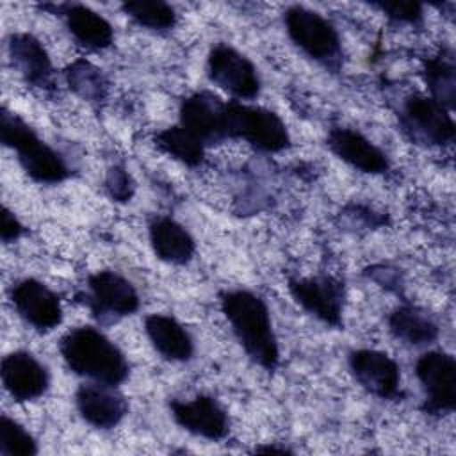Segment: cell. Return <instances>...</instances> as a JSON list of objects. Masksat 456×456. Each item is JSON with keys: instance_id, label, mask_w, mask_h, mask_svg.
<instances>
[{"instance_id": "obj_1", "label": "cell", "mask_w": 456, "mask_h": 456, "mask_svg": "<svg viewBox=\"0 0 456 456\" xmlns=\"http://www.w3.org/2000/svg\"><path fill=\"white\" fill-rule=\"evenodd\" d=\"M219 306L248 358L273 372L280 365V346L267 303L253 290L230 289L219 294Z\"/></svg>"}, {"instance_id": "obj_2", "label": "cell", "mask_w": 456, "mask_h": 456, "mask_svg": "<svg viewBox=\"0 0 456 456\" xmlns=\"http://www.w3.org/2000/svg\"><path fill=\"white\" fill-rule=\"evenodd\" d=\"M59 353L73 374L89 381L119 387L130 376L125 353L94 326H77L66 331L61 337Z\"/></svg>"}, {"instance_id": "obj_3", "label": "cell", "mask_w": 456, "mask_h": 456, "mask_svg": "<svg viewBox=\"0 0 456 456\" xmlns=\"http://www.w3.org/2000/svg\"><path fill=\"white\" fill-rule=\"evenodd\" d=\"M0 141L16 153L21 169L37 183L53 185L69 178L71 169L61 151L45 142L18 114L2 107Z\"/></svg>"}, {"instance_id": "obj_4", "label": "cell", "mask_w": 456, "mask_h": 456, "mask_svg": "<svg viewBox=\"0 0 456 456\" xmlns=\"http://www.w3.org/2000/svg\"><path fill=\"white\" fill-rule=\"evenodd\" d=\"M283 25L289 39L301 53L331 73L342 69L344 50L340 34L328 18L296 4L283 11Z\"/></svg>"}, {"instance_id": "obj_5", "label": "cell", "mask_w": 456, "mask_h": 456, "mask_svg": "<svg viewBox=\"0 0 456 456\" xmlns=\"http://www.w3.org/2000/svg\"><path fill=\"white\" fill-rule=\"evenodd\" d=\"M401 132L417 146L444 148L456 137V125L451 110L426 93L408 94L397 112Z\"/></svg>"}, {"instance_id": "obj_6", "label": "cell", "mask_w": 456, "mask_h": 456, "mask_svg": "<svg viewBox=\"0 0 456 456\" xmlns=\"http://www.w3.org/2000/svg\"><path fill=\"white\" fill-rule=\"evenodd\" d=\"M228 137L242 139L262 153H278L290 148L285 121L271 109L228 100Z\"/></svg>"}, {"instance_id": "obj_7", "label": "cell", "mask_w": 456, "mask_h": 456, "mask_svg": "<svg viewBox=\"0 0 456 456\" xmlns=\"http://www.w3.org/2000/svg\"><path fill=\"white\" fill-rule=\"evenodd\" d=\"M82 303L98 322H112L134 315L141 306L137 289L123 274L102 269L87 276Z\"/></svg>"}, {"instance_id": "obj_8", "label": "cell", "mask_w": 456, "mask_h": 456, "mask_svg": "<svg viewBox=\"0 0 456 456\" xmlns=\"http://www.w3.org/2000/svg\"><path fill=\"white\" fill-rule=\"evenodd\" d=\"M415 376L422 387V411L444 417L456 410V360L442 349L424 351L415 362Z\"/></svg>"}, {"instance_id": "obj_9", "label": "cell", "mask_w": 456, "mask_h": 456, "mask_svg": "<svg viewBox=\"0 0 456 456\" xmlns=\"http://www.w3.org/2000/svg\"><path fill=\"white\" fill-rule=\"evenodd\" d=\"M205 71L216 87L237 102L253 100L260 94L262 80L256 66L232 45H214L208 50Z\"/></svg>"}, {"instance_id": "obj_10", "label": "cell", "mask_w": 456, "mask_h": 456, "mask_svg": "<svg viewBox=\"0 0 456 456\" xmlns=\"http://www.w3.org/2000/svg\"><path fill=\"white\" fill-rule=\"evenodd\" d=\"M287 289L292 299L312 317L331 328L344 322L346 287L344 281L330 274L289 278Z\"/></svg>"}, {"instance_id": "obj_11", "label": "cell", "mask_w": 456, "mask_h": 456, "mask_svg": "<svg viewBox=\"0 0 456 456\" xmlns=\"http://www.w3.org/2000/svg\"><path fill=\"white\" fill-rule=\"evenodd\" d=\"M178 125L200 139L205 148L230 141L228 100L212 91H194L178 105Z\"/></svg>"}, {"instance_id": "obj_12", "label": "cell", "mask_w": 456, "mask_h": 456, "mask_svg": "<svg viewBox=\"0 0 456 456\" xmlns=\"http://www.w3.org/2000/svg\"><path fill=\"white\" fill-rule=\"evenodd\" d=\"M353 379L370 395L385 401L403 399L401 367L385 351L360 347L347 353Z\"/></svg>"}, {"instance_id": "obj_13", "label": "cell", "mask_w": 456, "mask_h": 456, "mask_svg": "<svg viewBox=\"0 0 456 456\" xmlns=\"http://www.w3.org/2000/svg\"><path fill=\"white\" fill-rule=\"evenodd\" d=\"M9 299L20 319L39 333H48L62 322L59 296L36 278H21L9 289Z\"/></svg>"}, {"instance_id": "obj_14", "label": "cell", "mask_w": 456, "mask_h": 456, "mask_svg": "<svg viewBox=\"0 0 456 456\" xmlns=\"http://www.w3.org/2000/svg\"><path fill=\"white\" fill-rule=\"evenodd\" d=\"M167 406L175 424L194 436L219 442L230 433V417L212 395L198 394L187 401L171 399Z\"/></svg>"}, {"instance_id": "obj_15", "label": "cell", "mask_w": 456, "mask_h": 456, "mask_svg": "<svg viewBox=\"0 0 456 456\" xmlns=\"http://www.w3.org/2000/svg\"><path fill=\"white\" fill-rule=\"evenodd\" d=\"M0 378L4 390L16 403H28L43 397L50 388L48 367L30 351H12L2 358Z\"/></svg>"}, {"instance_id": "obj_16", "label": "cell", "mask_w": 456, "mask_h": 456, "mask_svg": "<svg viewBox=\"0 0 456 456\" xmlns=\"http://www.w3.org/2000/svg\"><path fill=\"white\" fill-rule=\"evenodd\" d=\"M75 406L80 419L94 429L109 431L128 413V401L114 385L87 381L75 392Z\"/></svg>"}, {"instance_id": "obj_17", "label": "cell", "mask_w": 456, "mask_h": 456, "mask_svg": "<svg viewBox=\"0 0 456 456\" xmlns=\"http://www.w3.org/2000/svg\"><path fill=\"white\" fill-rule=\"evenodd\" d=\"M326 142L337 159L360 173L383 175L390 169L388 155L354 128L331 126Z\"/></svg>"}, {"instance_id": "obj_18", "label": "cell", "mask_w": 456, "mask_h": 456, "mask_svg": "<svg viewBox=\"0 0 456 456\" xmlns=\"http://www.w3.org/2000/svg\"><path fill=\"white\" fill-rule=\"evenodd\" d=\"M55 14L62 16L71 37L84 48L98 52L114 43V28L107 18L84 4H61L45 5Z\"/></svg>"}, {"instance_id": "obj_19", "label": "cell", "mask_w": 456, "mask_h": 456, "mask_svg": "<svg viewBox=\"0 0 456 456\" xmlns=\"http://www.w3.org/2000/svg\"><path fill=\"white\" fill-rule=\"evenodd\" d=\"M7 55L20 77L32 87H50L53 77L52 59L43 43L28 32H14L7 37Z\"/></svg>"}, {"instance_id": "obj_20", "label": "cell", "mask_w": 456, "mask_h": 456, "mask_svg": "<svg viewBox=\"0 0 456 456\" xmlns=\"http://www.w3.org/2000/svg\"><path fill=\"white\" fill-rule=\"evenodd\" d=\"M144 333L151 347L167 362L183 363L194 356V338L173 315L150 314L144 317Z\"/></svg>"}, {"instance_id": "obj_21", "label": "cell", "mask_w": 456, "mask_h": 456, "mask_svg": "<svg viewBox=\"0 0 456 456\" xmlns=\"http://www.w3.org/2000/svg\"><path fill=\"white\" fill-rule=\"evenodd\" d=\"M148 240L153 255L171 265H185L196 253L191 232L169 216H157L148 224Z\"/></svg>"}, {"instance_id": "obj_22", "label": "cell", "mask_w": 456, "mask_h": 456, "mask_svg": "<svg viewBox=\"0 0 456 456\" xmlns=\"http://www.w3.org/2000/svg\"><path fill=\"white\" fill-rule=\"evenodd\" d=\"M388 331L395 340L410 347H428L440 337L436 319L415 305H399L387 315Z\"/></svg>"}, {"instance_id": "obj_23", "label": "cell", "mask_w": 456, "mask_h": 456, "mask_svg": "<svg viewBox=\"0 0 456 456\" xmlns=\"http://www.w3.org/2000/svg\"><path fill=\"white\" fill-rule=\"evenodd\" d=\"M420 73L428 94L452 112L456 103V66L452 48L442 46L435 55L428 57Z\"/></svg>"}, {"instance_id": "obj_24", "label": "cell", "mask_w": 456, "mask_h": 456, "mask_svg": "<svg viewBox=\"0 0 456 456\" xmlns=\"http://www.w3.org/2000/svg\"><path fill=\"white\" fill-rule=\"evenodd\" d=\"M153 142L162 153L187 167H198L205 159V144L178 123L159 130Z\"/></svg>"}, {"instance_id": "obj_25", "label": "cell", "mask_w": 456, "mask_h": 456, "mask_svg": "<svg viewBox=\"0 0 456 456\" xmlns=\"http://www.w3.org/2000/svg\"><path fill=\"white\" fill-rule=\"evenodd\" d=\"M64 80L68 87L86 102H102L107 98L109 82L105 75L86 59L73 61L64 69Z\"/></svg>"}, {"instance_id": "obj_26", "label": "cell", "mask_w": 456, "mask_h": 456, "mask_svg": "<svg viewBox=\"0 0 456 456\" xmlns=\"http://www.w3.org/2000/svg\"><path fill=\"white\" fill-rule=\"evenodd\" d=\"M121 11L139 27L151 32L175 28L178 14L173 5L159 0H132L121 4Z\"/></svg>"}, {"instance_id": "obj_27", "label": "cell", "mask_w": 456, "mask_h": 456, "mask_svg": "<svg viewBox=\"0 0 456 456\" xmlns=\"http://www.w3.org/2000/svg\"><path fill=\"white\" fill-rule=\"evenodd\" d=\"M39 447L36 438L14 419L0 417V454L2 456H34Z\"/></svg>"}, {"instance_id": "obj_28", "label": "cell", "mask_w": 456, "mask_h": 456, "mask_svg": "<svg viewBox=\"0 0 456 456\" xmlns=\"http://www.w3.org/2000/svg\"><path fill=\"white\" fill-rule=\"evenodd\" d=\"M374 9L383 12L387 20L397 25H420L424 20V5L419 2H372Z\"/></svg>"}, {"instance_id": "obj_29", "label": "cell", "mask_w": 456, "mask_h": 456, "mask_svg": "<svg viewBox=\"0 0 456 456\" xmlns=\"http://www.w3.org/2000/svg\"><path fill=\"white\" fill-rule=\"evenodd\" d=\"M105 191L116 203H126L135 192V182L125 164H114L109 167L105 176Z\"/></svg>"}, {"instance_id": "obj_30", "label": "cell", "mask_w": 456, "mask_h": 456, "mask_svg": "<svg viewBox=\"0 0 456 456\" xmlns=\"http://www.w3.org/2000/svg\"><path fill=\"white\" fill-rule=\"evenodd\" d=\"M25 233V226L21 221L12 214L7 207L2 208V224H0V237L4 244H11L18 240Z\"/></svg>"}, {"instance_id": "obj_31", "label": "cell", "mask_w": 456, "mask_h": 456, "mask_svg": "<svg viewBox=\"0 0 456 456\" xmlns=\"http://www.w3.org/2000/svg\"><path fill=\"white\" fill-rule=\"evenodd\" d=\"M255 452H280V454H287V452H292V451H290L289 447H285V445L278 447V445L269 444V445H258V447H255Z\"/></svg>"}]
</instances>
